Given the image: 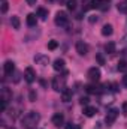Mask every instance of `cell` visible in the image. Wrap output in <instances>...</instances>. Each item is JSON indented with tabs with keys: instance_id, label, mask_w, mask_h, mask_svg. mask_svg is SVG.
Wrapping results in <instances>:
<instances>
[{
	"instance_id": "obj_19",
	"label": "cell",
	"mask_w": 127,
	"mask_h": 129,
	"mask_svg": "<svg viewBox=\"0 0 127 129\" xmlns=\"http://www.w3.org/2000/svg\"><path fill=\"white\" fill-rule=\"evenodd\" d=\"M85 89H87V92H88V93H91V95L100 93V87H97L96 84H90V86H87Z\"/></svg>"
},
{
	"instance_id": "obj_34",
	"label": "cell",
	"mask_w": 127,
	"mask_h": 129,
	"mask_svg": "<svg viewBox=\"0 0 127 129\" xmlns=\"http://www.w3.org/2000/svg\"><path fill=\"white\" fill-rule=\"evenodd\" d=\"M102 2H109V0H102Z\"/></svg>"
},
{
	"instance_id": "obj_16",
	"label": "cell",
	"mask_w": 127,
	"mask_h": 129,
	"mask_svg": "<svg viewBox=\"0 0 127 129\" xmlns=\"http://www.w3.org/2000/svg\"><path fill=\"white\" fill-rule=\"evenodd\" d=\"M11 24H12V27H14L15 30H18V29L21 27V21H20V18H18V17H15V15H12V17H11Z\"/></svg>"
},
{
	"instance_id": "obj_7",
	"label": "cell",
	"mask_w": 127,
	"mask_h": 129,
	"mask_svg": "<svg viewBox=\"0 0 127 129\" xmlns=\"http://www.w3.org/2000/svg\"><path fill=\"white\" fill-rule=\"evenodd\" d=\"M24 77H26V81H27L29 84H32L33 81L36 80V72L33 71V68H27L26 72H24Z\"/></svg>"
},
{
	"instance_id": "obj_6",
	"label": "cell",
	"mask_w": 127,
	"mask_h": 129,
	"mask_svg": "<svg viewBox=\"0 0 127 129\" xmlns=\"http://www.w3.org/2000/svg\"><path fill=\"white\" fill-rule=\"evenodd\" d=\"M87 75H88V78H90L91 81L96 83V81H99V78H100V69H99V68H90Z\"/></svg>"
},
{
	"instance_id": "obj_1",
	"label": "cell",
	"mask_w": 127,
	"mask_h": 129,
	"mask_svg": "<svg viewBox=\"0 0 127 129\" xmlns=\"http://www.w3.org/2000/svg\"><path fill=\"white\" fill-rule=\"evenodd\" d=\"M39 120H40L39 113H36V111H29V113L23 117V126L26 129H33V128H36V125L39 123Z\"/></svg>"
},
{
	"instance_id": "obj_24",
	"label": "cell",
	"mask_w": 127,
	"mask_h": 129,
	"mask_svg": "<svg viewBox=\"0 0 127 129\" xmlns=\"http://www.w3.org/2000/svg\"><path fill=\"white\" fill-rule=\"evenodd\" d=\"M67 8H69L70 11H73V9L76 8V0H69V2H67Z\"/></svg>"
},
{
	"instance_id": "obj_21",
	"label": "cell",
	"mask_w": 127,
	"mask_h": 129,
	"mask_svg": "<svg viewBox=\"0 0 127 129\" xmlns=\"http://www.w3.org/2000/svg\"><path fill=\"white\" fill-rule=\"evenodd\" d=\"M117 8H118V11H120L121 14H127V0H123Z\"/></svg>"
},
{
	"instance_id": "obj_10",
	"label": "cell",
	"mask_w": 127,
	"mask_h": 129,
	"mask_svg": "<svg viewBox=\"0 0 127 129\" xmlns=\"http://www.w3.org/2000/svg\"><path fill=\"white\" fill-rule=\"evenodd\" d=\"M3 69H5V74L6 75H12V72L15 71V63L12 60H8V62H5V64H3Z\"/></svg>"
},
{
	"instance_id": "obj_33",
	"label": "cell",
	"mask_w": 127,
	"mask_h": 129,
	"mask_svg": "<svg viewBox=\"0 0 127 129\" xmlns=\"http://www.w3.org/2000/svg\"><path fill=\"white\" fill-rule=\"evenodd\" d=\"M123 84H124V86L127 87V74L124 75V77H123Z\"/></svg>"
},
{
	"instance_id": "obj_29",
	"label": "cell",
	"mask_w": 127,
	"mask_h": 129,
	"mask_svg": "<svg viewBox=\"0 0 127 129\" xmlns=\"http://www.w3.org/2000/svg\"><path fill=\"white\" fill-rule=\"evenodd\" d=\"M88 21H90L91 24H94V23H97V17H94V15H91V17L88 18Z\"/></svg>"
},
{
	"instance_id": "obj_28",
	"label": "cell",
	"mask_w": 127,
	"mask_h": 129,
	"mask_svg": "<svg viewBox=\"0 0 127 129\" xmlns=\"http://www.w3.org/2000/svg\"><path fill=\"white\" fill-rule=\"evenodd\" d=\"M29 98H30V101H36V93L33 92V90H30V93H29Z\"/></svg>"
},
{
	"instance_id": "obj_31",
	"label": "cell",
	"mask_w": 127,
	"mask_h": 129,
	"mask_svg": "<svg viewBox=\"0 0 127 129\" xmlns=\"http://www.w3.org/2000/svg\"><path fill=\"white\" fill-rule=\"evenodd\" d=\"M123 114H124V116H127V102H124V104H123Z\"/></svg>"
},
{
	"instance_id": "obj_22",
	"label": "cell",
	"mask_w": 127,
	"mask_h": 129,
	"mask_svg": "<svg viewBox=\"0 0 127 129\" xmlns=\"http://www.w3.org/2000/svg\"><path fill=\"white\" fill-rule=\"evenodd\" d=\"M117 68H118V71H120V72H126V71H127V62H126V60H120Z\"/></svg>"
},
{
	"instance_id": "obj_3",
	"label": "cell",
	"mask_w": 127,
	"mask_h": 129,
	"mask_svg": "<svg viewBox=\"0 0 127 129\" xmlns=\"http://www.w3.org/2000/svg\"><path fill=\"white\" fill-rule=\"evenodd\" d=\"M55 24L60 26V27H66L69 24V17H67L66 12H63V11L57 12V15H55Z\"/></svg>"
},
{
	"instance_id": "obj_32",
	"label": "cell",
	"mask_w": 127,
	"mask_h": 129,
	"mask_svg": "<svg viewBox=\"0 0 127 129\" xmlns=\"http://www.w3.org/2000/svg\"><path fill=\"white\" fill-rule=\"evenodd\" d=\"M26 2H27V5H30V6H34L37 0H26Z\"/></svg>"
},
{
	"instance_id": "obj_25",
	"label": "cell",
	"mask_w": 127,
	"mask_h": 129,
	"mask_svg": "<svg viewBox=\"0 0 127 129\" xmlns=\"http://www.w3.org/2000/svg\"><path fill=\"white\" fill-rule=\"evenodd\" d=\"M6 12H8V2L2 0V14H6Z\"/></svg>"
},
{
	"instance_id": "obj_14",
	"label": "cell",
	"mask_w": 127,
	"mask_h": 129,
	"mask_svg": "<svg viewBox=\"0 0 127 129\" xmlns=\"http://www.w3.org/2000/svg\"><path fill=\"white\" fill-rule=\"evenodd\" d=\"M52 68H54L55 71H63L64 69V60L63 59H57V60H54Z\"/></svg>"
},
{
	"instance_id": "obj_13",
	"label": "cell",
	"mask_w": 127,
	"mask_h": 129,
	"mask_svg": "<svg viewBox=\"0 0 127 129\" xmlns=\"http://www.w3.org/2000/svg\"><path fill=\"white\" fill-rule=\"evenodd\" d=\"M114 32V27L111 26V24H105L103 27H102V35L103 36H111Z\"/></svg>"
},
{
	"instance_id": "obj_20",
	"label": "cell",
	"mask_w": 127,
	"mask_h": 129,
	"mask_svg": "<svg viewBox=\"0 0 127 129\" xmlns=\"http://www.w3.org/2000/svg\"><path fill=\"white\" fill-rule=\"evenodd\" d=\"M105 51H106L108 54L115 53V44H114V42H108V44L105 45Z\"/></svg>"
},
{
	"instance_id": "obj_4",
	"label": "cell",
	"mask_w": 127,
	"mask_h": 129,
	"mask_svg": "<svg viewBox=\"0 0 127 129\" xmlns=\"http://www.w3.org/2000/svg\"><path fill=\"white\" fill-rule=\"evenodd\" d=\"M117 117H118V110H115V108L109 110V111H108V114H106V117H105L106 125H108V126H109V125H112V123L117 120Z\"/></svg>"
},
{
	"instance_id": "obj_30",
	"label": "cell",
	"mask_w": 127,
	"mask_h": 129,
	"mask_svg": "<svg viewBox=\"0 0 127 129\" xmlns=\"http://www.w3.org/2000/svg\"><path fill=\"white\" fill-rule=\"evenodd\" d=\"M88 101H90L88 98H81V104H82V105H85V107H87V104H88Z\"/></svg>"
},
{
	"instance_id": "obj_12",
	"label": "cell",
	"mask_w": 127,
	"mask_h": 129,
	"mask_svg": "<svg viewBox=\"0 0 127 129\" xmlns=\"http://www.w3.org/2000/svg\"><path fill=\"white\" fill-rule=\"evenodd\" d=\"M72 95H73L72 90L66 87L63 92H61V101H63V102H70V101H72Z\"/></svg>"
},
{
	"instance_id": "obj_17",
	"label": "cell",
	"mask_w": 127,
	"mask_h": 129,
	"mask_svg": "<svg viewBox=\"0 0 127 129\" xmlns=\"http://www.w3.org/2000/svg\"><path fill=\"white\" fill-rule=\"evenodd\" d=\"M36 23H37V17H36L34 14H29V15H27V24H29L30 27H34Z\"/></svg>"
},
{
	"instance_id": "obj_26",
	"label": "cell",
	"mask_w": 127,
	"mask_h": 129,
	"mask_svg": "<svg viewBox=\"0 0 127 129\" xmlns=\"http://www.w3.org/2000/svg\"><path fill=\"white\" fill-rule=\"evenodd\" d=\"M96 59H97L99 64H105V59H103V56H102V54H97V56H96Z\"/></svg>"
},
{
	"instance_id": "obj_8",
	"label": "cell",
	"mask_w": 127,
	"mask_h": 129,
	"mask_svg": "<svg viewBox=\"0 0 127 129\" xmlns=\"http://www.w3.org/2000/svg\"><path fill=\"white\" fill-rule=\"evenodd\" d=\"M48 62H49V57L45 56V54H36V56H34V63L36 64L45 66V64H48Z\"/></svg>"
},
{
	"instance_id": "obj_15",
	"label": "cell",
	"mask_w": 127,
	"mask_h": 129,
	"mask_svg": "<svg viewBox=\"0 0 127 129\" xmlns=\"http://www.w3.org/2000/svg\"><path fill=\"white\" fill-rule=\"evenodd\" d=\"M96 113H97V110H96L94 107H90V105H87V107L84 108V114H85L87 117H93Z\"/></svg>"
},
{
	"instance_id": "obj_11",
	"label": "cell",
	"mask_w": 127,
	"mask_h": 129,
	"mask_svg": "<svg viewBox=\"0 0 127 129\" xmlns=\"http://www.w3.org/2000/svg\"><path fill=\"white\" fill-rule=\"evenodd\" d=\"M11 98H12L11 90H9L8 87H3V89H2V92H0V99H2V101H5V102H8V101H11Z\"/></svg>"
},
{
	"instance_id": "obj_18",
	"label": "cell",
	"mask_w": 127,
	"mask_h": 129,
	"mask_svg": "<svg viewBox=\"0 0 127 129\" xmlns=\"http://www.w3.org/2000/svg\"><path fill=\"white\" fill-rule=\"evenodd\" d=\"M37 17L45 21V20L48 18V11H46L45 8H39V9H37Z\"/></svg>"
},
{
	"instance_id": "obj_2",
	"label": "cell",
	"mask_w": 127,
	"mask_h": 129,
	"mask_svg": "<svg viewBox=\"0 0 127 129\" xmlns=\"http://www.w3.org/2000/svg\"><path fill=\"white\" fill-rule=\"evenodd\" d=\"M52 89L55 92H63L66 89V78L64 77H55L52 80Z\"/></svg>"
},
{
	"instance_id": "obj_27",
	"label": "cell",
	"mask_w": 127,
	"mask_h": 129,
	"mask_svg": "<svg viewBox=\"0 0 127 129\" xmlns=\"http://www.w3.org/2000/svg\"><path fill=\"white\" fill-rule=\"evenodd\" d=\"M66 129H81V128L75 123H69V125H66Z\"/></svg>"
},
{
	"instance_id": "obj_5",
	"label": "cell",
	"mask_w": 127,
	"mask_h": 129,
	"mask_svg": "<svg viewBox=\"0 0 127 129\" xmlns=\"http://www.w3.org/2000/svg\"><path fill=\"white\" fill-rule=\"evenodd\" d=\"M76 53H78L79 56H87V53H88V45H87L85 42H82V41H78V42H76Z\"/></svg>"
},
{
	"instance_id": "obj_23",
	"label": "cell",
	"mask_w": 127,
	"mask_h": 129,
	"mask_svg": "<svg viewBox=\"0 0 127 129\" xmlns=\"http://www.w3.org/2000/svg\"><path fill=\"white\" fill-rule=\"evenodd\" d=\"M58 47V42L57 41H49L48 42V50H55Z\"/></svg>"
},
{
	"instance_id": "obj_9",
	"label": "cell",
	"mask_w": 127,
	"mask_h": 129,
	"mask_svg": "<svg viewBox=\"0 0 127 129\" xmlns=\"http://www.w3.org/2000/svg\"><path fill=\"white\" fill-rule=\"evenodd\" d=\"M63 123H64V116L61 114V113H57V114L52 116V125H54V126L60 128Z\"/></svg>"
}]
</instances>
